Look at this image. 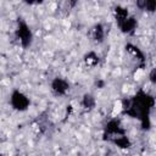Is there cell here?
Segmentation results:
<instances>
[{
	"instance_id": "6da1fadb",
	"label": "cell",
	"mask_w": 156,
	"mask_h": 156,
	"mask_svg": "<svg viewBox=\"0 0 156 156\" xmlns=\"http://www.w3.org/2000/svg\"><path fill=\"white\" fill-rule=\"evenodd\" d=\"M10 102H11V106L17 110V111H26L30 104V100L29 98L20 91V90H15L12 94H11V98H10Z\"/></svg>"
},
{
	"instance_id": "7a4b0ae2",
	"label": "cell",
	"mask_w": 156,
	"mask_h": 156,
	"mask_svg": "<svg viewBox=\"0 0 156 156\" xmlns=\"http://www.w3.org/2000/svg\"><path fill=\"white\" fill-rule=\"evenodd\" d=\"M17 38L22 43L23 46H27L32 41V32L26 24H21L20 28L17 29Z\"/></svg>"
},
{
	"instance_id": "3957f363",
	"label": "cell",
	"mask_w": 156,
	"mask_h": 156,
	"mask_svg": "<svg viewBox=\"0 0 156 156\" xmlns=\"http://www.w3.org/2000/svg\"><path fill=\"white\" fill-rule=\"evenodd\" d=\"M51 89H52V91H54L55 94H57V95H63V94H66L67 90L69 89V84H68L66 80H63L62 78H56V79L52 82V84H51Z\"/></svg>"
}]
</instances>
